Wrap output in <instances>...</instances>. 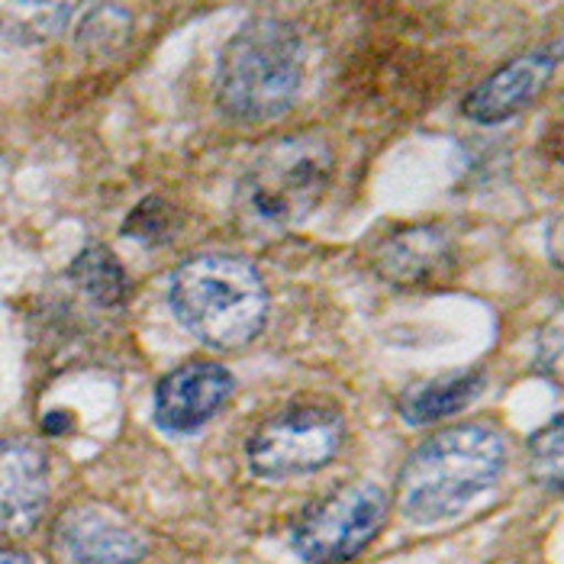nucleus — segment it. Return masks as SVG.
<instances>
[{"label":"nucleus","instance_id":"obj_17","mask_svg":"<svg viewBox=\"0 0 564 564\" xmlns=\"http://www.w3.org/2000/svg\"><path fill=\"white\" fill-rule=\"evenodd\" d=\"M0 564H33V558L13 549H0Z\"/></svg>","mask_w":564,"mask_h":564},{"label":"nucleus","instance_id":"obj_11","mask_svg":"<svg viewBox=\"0 0 564 564\" xmlns=\"http://www.w3.org/2000/svg\"><path fill=\"white\" fill-rule=\"evenodd\" d=\"M55 549L68 564H139L145 555V542L130 525L94 507H75L58 520Z\"/></svg>","mask_w":564,"mask_h":564},{"label":"nucleus","instance_id":"obj_3","mask_svg":"<svg viewBox=\"0 0 564 564\" xmlns=\"http://www.w3.org/2000/svg\"><path fill=\"white\" fill-rule=\"evenodd\" d=\"M304 82L301 36L271 17L249 20L219 55V107L242 123H268L288 113Z\"/></svg>","mask_w":564,"mask_h":564},{"label":"nucleus","instance_id":"obj_13","mask_svg":"<svg viewBox=\"0 0 564 564\" xmlns=\"http://www.w3.org/2000/svg\"><path fill=\"white\" fill-rule=\"evenodd\" d=\"M82 0H0V30L17 40H52L58 36Z\"/></svg>","mask_w":564,"mask_h":564},{"label":"nucleus","instance_id":"obj_10","mask_svg":"<svg viewBox=\"0 0 564 564\" xmlns=\"http://www.w3.org/2000/svg\"><path fill=\"white\" fill-rule=\"evenodd\" d=\"M555 48H532L520 58L507 62L500 72L484 78L462 104L465 117L475 123H503L525 110L545 87L555 72Z\"/></svg>","mask_w":564,"mask_h":564},{"label":"nucleus","instance_id":"obj_5","mask_svg":"<svg viewBox=\"0 0 564 564\" xmlns=\"http://www.w3.org/2000/svg\"><path fill=\"white\" fill-rule=\"evenodd\" d=\"M388 520V494L375 484H348L294 522L291 545L306 564H343L361 555Z\"/></svg>","mask_w":564,"mask_h":564},{"label":"nucleus","instance_id":"obj_6","mask_svg":"<svg viewBox=\"0 0 564 564\" xmlns=\"http://www.w3.org/2000/svg\"><path fill=\"white\" fill-rule=\"evenodd\" d=\"M346 438L343 413L319 403H301L264 420L249 438V465L264 480H288L319 471L336 458Z\"/></svg>","mask_w":564,"mask_h":564},{"label":"nucleus","instance_id":"obj_15","mask_svg":"<svg viewBox=\"0 0 564 564\" xmlns=\"http://www.w3.org/2000/svg\"><path fill=\"white\" fill-rule=\"evenodd\" d=\"M529 468H532V478L542 490L549 494H558L564 480V420L555 416L545 430L532 435V445H529Z\"/></svg>","mask_w":564,"mask_h":564},{"label":"nucleus","instance_id":"obj_14","mask_svg":"<svg viewBox=\"0 0 564 564\" xmlns=\"http://www.w3.org/2000/svg\"><path fill=\"white\" fill-rule=\"evenodd\" d=\"M72 281L85 291L94 304L117 306L127 301L130 294V278L123 271V264L117 256L104 246H90L85 249L75 264H72Z\"/></svg>","mask_w":564,"mask_h":564},{"label":"nucleus","instance_id":"obj_9","mask_svg":"<svg viewBox=\"0 0 564 564\" xmlns=\"http://www.w3.org/2000/svg\"><path fill=\"white\" fill-rule=\"evenodd\" d=\"M48 503V458L30 438L0 442V535L30 532Z\"/></svg>","mask_w":564,"mask_h":564},{"label":"nucleus","instance_id":"obj_1","mask_svg":"<svg viewBox=\"0 0 564 564\" xmlns=\"http://www.w3.org/2000/svg\"><path fill=\"white\" fill-rule=\"evenodd\" d=\"M503 465V435L494 433L490 426L468 423L430 435L400 471V513L416 525L452 520L497 484Z\"/></svg>","mask_w":564,"mask_h":564},{"label":"nucleus","instance_id":"obj_2","mask_svg":"<svg viewBox=\"0 0 564 564\" xmlns=\"http://www.w3.org/2000/svg\"><path fill=\"white\" fill-rule=\"evenodd\" d=\"M172 310L204 346L232 351L249 346L268 319L261 274L236 256H194L172 278Z\"/></svg>","mask_w":564,"mask_h":564},{"label":"nucleus","instance_id":"obj_4","mask_svg":"<svg viewBox=\"0 0 564 564\" xmlns=\"http://www.w3.org/2000/svg\"><path fill=\"white\" fill-rule=\"evenodd\" d=\"M333 181V152L316 135H294L256 155L239 181V214L259 229H288L306 219Z\"/></svg>","mask_w":564,"mask_h":564},{"label":"nucleus","instance_id":"obj_16","mask_svg":"<svg viewBox=\"0 0 564 564\" xmlns=\"http://www.w3.org/2000/svg\"><path fill=\"white\" fill-rule=\"evenodd\" d=\"M174 226H177V217H174L172 207L165 200H159V197H149V200H142L132 210L127 226H123V232L130 239L145 242V246H162V242L172 239Z\"/></svg>","mask_w":564,"mask_h":564},{"label":"nucleus","instance_id":"obj_7","mask_svg":"<svg viewBox=\"0 0 564 564\" xmlns=\"http://www.w3.org/2000/svg\"><path fill=\"white\" fill-rule=\"evenodd\" d=\"M375 271L400 291H430L452 278L458 256L445 229L403 226L393 229L371 256Z\"/></svg>","mask_w":564,"mask_h":564},{"label":"nucleus","instance_id":"obj_12","mask_svg":"<svg viewBox=\"0 0 564 564\" xmlns=\"http://www.w3.org/2000/svg\"><path fill=\"white\" fill-rule=\"evenodd\" d=\"M487 384V375L471 368V371H452L433 381H423L416 388L400 397V416L410 426H430L445 416L462 413L468 403H475Z\"/></svg>","mask_w":564,"mask_h":564},{"label":"nucleus","instance_id":"obj_8","mask_svg":"<svg viewBox=\"0 0 564 564\" xmlns=\"http://www.w3.org/2000/svg\"><path fill=\"white\" fill-rule=\"evenodd\" d=\"M236 391L232 375L214 361H191L174 368L155 388V423L165 433H194L210 423Z\"/></svg>","mask_w":564,"mask_h":564}]
</instances>
